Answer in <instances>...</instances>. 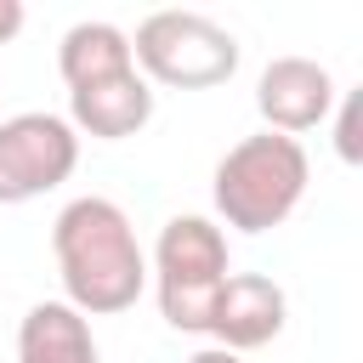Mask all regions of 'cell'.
I'll list each match as a JSON object with an SVG mask.
<instances>
[{"label":"cell","mask_w":363,"mask_h":363,"mask_svg":"<svg viewBox=\"0 0 363 363\" xmlns=\"http://www.w3.org/2000/svg\"><path fill=\"white\" fill-rule=\"evenodd\" d=\"M23 23H28L23 0H0V45H6V40H17V34H23Z\"/></svg>","instance_id":"obj_12"},{"label":"cell","mask_w":363,"mask_h":363,"mask_svg":"<svg viewBox=\"0 0 363 363\" xmlns=\"http://www.w3.org/2000/svg\"><path fill=\"white\" fill-rule=\"evenodd\" d=\"M284 318H289V295L284 284H272L267 272H227L221 295H216V312H210V340L227 346V352H255L267 340L284 335Z\"/></svg>","instance_id":"obj_7"},{"label":"cell","mask_w":363,"mask_h":363,"mask_svg":"<svg viewBox=\"0 0 363 363\" xmlns=\"http://www.w3.org/2000/svg\"><path fill=\"white\" fill-rule=\"evenodd\" d=\"M335 102H340L335 74L312 57H272L255 79V108H261L267 130L295 136V142H301V130H318L335 113Z\"/></svg>","instance_id":"obj_6"},{"label":"cell","mask_w":363,"mask_h":363,"mask_svg":"<svg viewBox=\"0 0 363 363\" xmlns=\"http://www.w3.org/2000/svg\"><path fill=\"white\" fill-rule=\"evenodd\" d=\"M227 272H233L227 233H221L210 216H170V221L159 227L147 278H153V295H159V312H164L170 329L204 335Z\"/></svg>","instance_id":"obj_3"},{"label":"cell","mask_w":363,"mask_h":363,"mask_svg":"<svg viewBox=\"0 0 363 363\" xmlns=\"http://www.w3.org/2000/svg\"><path fill=\"white\" fill-rule=\"evenodd\" d=\"M130 57L147 85H170V91H210L238 74L233 28H221L204 11H182V6L147 11L130 34Z\"/></svg>","instance_id":"obj_4"},{"label":"cell","mask_w":363,"mask_h":363,"mask_svg":"<svg viewBox=\"0 0 363 363\" xmlns=\"http://www.w3.org/2000/svg\"><path fill=\"white\" fill-rule=\"evenodd\" d=\"M51 255H57L62 301L74 312H85V318L130 312L142 301V289H147V255L136 244V227L102 193H79V199H68L57 210Z\"/></svg>","instance_id":"obj_1"},{"label":"cell","mask_w":363,"mask_h":363,"mask_svg":"<svg viewBox=\"0 0 363 363\" xmlns=\"http://www.w3.org/2000/svg\"><path fill=\"white\" fill-rule=\"evenodd\" d=\"M17 363H102L91 318L68 301H34L17 323Z\"/></svg>","instance_id":"obj_9"},{"label":"cell","mask_w":363,"mask_h":363,"mask_svg":"<svg viewBox=\"0 0 363 363\" xmlns=\"http://www.w3.org/2000/svg\"><path fill=\"white\" fill-rule=\"evenodd\" d=\"M182 363H244L238 352H227V346H199L193 357H182Z\"/></svg>","instance_id":"obj_13"},{"label":"cell","mask_w":363,"mask_h":363,"mask_svg":"<svg viewBox=\"0 0 363 363\" xmlns=\"http://www.w3.org/2000/svg\"><path fill=\"white\" fill-rule=\"evenodd\" d=\"M130 68H136L130 34H125L119 23H102V17L74 23V28L62 34V45H57V74H62L68 91L96 85V79H113V74H130Z\"/></svg>","instance_id":"obj_10"},{"label":"cell","mask_w":363,"mask_h":363,"mask_svg":"<svg viewBox=\"0 0 363 363\" xmlns=\"http://www.w3.org/2000/svg\"><path fill=\"white\" fill-rule=\"evenodd\" d=\"M79 164V136L62 113H11L0 119V204H28L62 187Z\"/></svg>","instance_id":"obj_5"},{"label":"cell","mask_w":363,"mask_h":363,"mask_svg":"<svg viewBox=\"0 0 363 363\" xmlns=\"http://www.w3.org/2000/svg\"><path fill=\"white\" fill-rule=\"evenodd\" d=\"M312 182V159L295 136L278 130H255L244 142H233L216 164V216L238 233H272L295 216V204L306 199Z\"/></svg>","instance_id":"obj_2"},{"label":"cell","mask_w":363,"mask_h":363,"mask_svg":"<svg viewBox=\"0 0 363 363\" xmlns=\"http://www.w3.org/2000/svg\"><path fill=\"white\" fill-rule=\"evenodd\" d=\"M147 119H153V85H147L136 68L68 91V125H74V136L125 142V136H136Z\"/></svg>","instance_id":"obj_8"},{"label":"cell","mask_w":363,"mask_h":363,"mask_svg":"<svg viewBox=\"0 0 363 363\" xmlns=\"http://www.w3.org/2000/svg\"><path fill=\"white\" fill-rule=\"evenodd\" d=\"M357 108H363V96L346 91V96H340V119H335V153H340L346 164L363 159V147H357Z\"/></svg>","instance_id":"obj_11"}]
</instances>
